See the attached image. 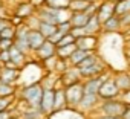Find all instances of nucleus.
<instances>
[{
  "mask_svg": "<svg viewBox=\"0 0 130 119\" xmlns=\"http://www.w3.org/2000/svg\"><path fill=\"white\" fill-rule=\"evenodd\" d=\"M15 32H17V26H14V25H11V23H8L3 29H2V32H0V38H15Z\"/></svg>",
  "mask_w": 130,
  "mask_h": 119,
  "instance_id": "30",
  "label": "nucleus"
},
{
  "mask_svg": "<svg viewBox=\"0 0 130 119\" xmlns=\"http://www.w3.org/2000/svg\"><path fill=\"white\" fill-rule=\"evenodd\" d=\"M8 119H20V116H14V114H11Z\"/></svg>",
  "mask_w": 130,
  "mask_h": 119,
  "instance_id": "44",
  "label": "nucleus"
},
{
  "mask_svg": "<svg viewBox=\"0 0 130 119\" xmlns=\"http://www.w3.org/2000/svg\"><path fill=\"white\" fill-rule=\"evenodd\" d=\"M119 98H121V101H124L127 105H130V89H128V90H125V92H121Z\"/></svg>",
  "mask_w": 130,
  "mask_h": 119,
  "instance_id": "38",
  "label": "nucleus"
},
{
  "mask_svg": "<svg viewBox=\"0 0 130 119\" xmlns=\"http://www.w3.org/2000/svg\"><path fill=\"white\" fill-rule=\"evenodd\" d=\"M113 81L121 92H125L130 89V73L128 72H118L113 76Z\"/></svg>",
  "mask_w": 130,
  "mask_h": 119,
  "instance_id": "19",
  "label": "nucleus"
},
{
  "mask_svg": "<svg viewBox=\"0 0 130 119\" xmlns=\"http://www.w3.org/2000/svg\"><path fill=\"white\" fill-rule=\"evenodd\" d=\"M38 31L44 35V38H49L55 31H57V25H52V23H46V22H40V26H38Z\"/></svg>",
  "mask_w": 130,
  "mask_h": 119,
  "instance_id": "27",
  "label": "nucleus"
},
{
  "mask_svg": "<svg viewBox=\"0 0 130 119\" xmlns=\"http://www.w3.org/2000/svg\"><path fill=\"white\" fill-rule=\"evenodd\" d=\"M12 46H14L12 38H2L0 40V49H11Z\"/></svg>",
  "mask_w": 130,
  "mask_h": 119,
  "instance_id": "36",
  "label": "nucleus"
},
{
  "mask_svg": "<svg viewBox=\"0 0 130 119\" xmlns=\"http://www.w3.org/2000/svg\"><path fill=\"white\" fill-rule=\"evenodd\" d=\"M35 12H37V8L29 2V0H26V2H20V3L15 6V11H14V14L19 15V17L23 18V20H26L28 17L34 15Z\"/></svg>",
  "mask_w": 130,
  "mask_h": 119,
  "instance_id": "13",
  "label": "nucleus"
},
{
  "mask_svg": "<svg viewBox=\"0 0 130 119\" xmlns=\"http://www.w3.org/2000/svg\"><path fill=\"white\" fill-rule=\"evenodd\" d=\"M127 104L121 101V98H113V99H103L100 101L98 107L95 108L100 114H107V116H121L125 110Z\"/></svg>",
  "mask_w": 130,
  "mask_h": 119,
  "instance_id": "2",
  "label": "nucleus"
},
{
  "mask_svg": "<svg viewBox=\"0 0 130 119\" xmlns=\"http://www.w3.org/2000/svg\"><path fill=\"white\" fill-rule=\"evenodd\" d=\"M106 72L98 75V76H92V78H86V81H83V90H84V95H93V93H98V89L100 86L103 84V81L106 80Z\"/></svg>",
  "mask_w": 130,
  "mask_h": 119,
  "instance_id": "7",
  "label": "nucleus"
},
{
  "mask_svg": "<svg viewBox=\"0 0 130 119\" xmlns=\"http://www.w3.org/2000/svg\"><path fill=\"white\" fill-rule=\"evenodd\" d=\"M20 76V69L19 67H6L3 66L0 69V81L2 83H9V84H15L19 81Z\"/></svg>",
  "mask_w": 130,
  "mask_h": 119,
  "instance_id": "12",
  "label": "nucleus"
},
{
  "mask_svg": "<svg viewBox=\"0 0 130 119\" xmlns=\"http://www.w3.org/2000/svg\"><path fill=\"white\" fill-rule=\"evenodd\" d=\"M71 0H44V6L55 8V9H69Z\"/></svg>",
  "mask_w": 130,
  "mask_h": 119,
  "instance_id": "26",
  "label": "nucleus"
},
{
  "mask_svg": "<svg viewBox=\"0 0 130 119\" xmlns=\"http://www.w3.org/2000/svg\"><path fill=\"white\" fill-rule=\"evenodd\" d=\"M47 38H44V35L38 31V29H31L28 34V43H29V49L31 52H35Z\"/></svg>",
  "mask_w": 130,
  "mask_h": 119,
  "instance_id": "14",
  "label": "nucleus"
},
{
  "mask_svg": "<svg viewBox=\"0 0 130 119\" xmlns=\"http://www.w3.org/2000/svg\"><path fill=\"white\" fill-rule=\"evenodd\" d=\"M2 67H3V64H2V63H0V69H2Z\"/></svg>",
  "mask_w": 130,
  "mask_h": 119,
  "instance_id": "45",
  "label": "nucleus"
},
{
  "mask_svg": "<svg viewBox=\"0 0 130 119\" xmlns=\"http://www.w3.org/2000/svg\"><path fill=\"white\" fill-rule=\"evenodd\" d=\"M69 107L68 105V99H66V93H64V87H57L55 89V98H54V111L57 110H63Z\"/></svg>",
  "mask_w": 130,
  "mask_h": 119,
  "instance_id": "18",
  "label": "nucleus"
},
{
  "mask_svg": "<svg viewBox=\"0 0 130 119\" xmlns=\"http://www.w3.org/2000/svg\"><path fill=\"white\" fill-rule=\"evenodd\" d=\"M77 47L87 50V52H95V49L98 47V35H92V34H86L80 38H77L75 41Z\"/></svg>",
  "mask_w": 130,
  "mask_h": 119,
  "instance_id": "9",
  "label": "nucleus"
},
{
  "mask_svg": "<svg viewBox=\"0 0 130 119\" xmlns=\"http://www.w3.org/2000/svg\"><path fill=\"white\" fill-rule=\"evenodd\" d=\"M0 40H2V38H0Z\"/></svg>",
  "mask_w": 130,
  "mask_h": 119,
  "instance_id": "49",
  "label": "nucleus"
},
{
  "mask_svg": "<svg viewBox=\"0 0 130 119\" xmlns=\"http://www.w3.org/2000/svg\"><path fill=\"white\" fill-rule=\"evenodd\" d=\"M119 18H121V26L122 28H128L130 26V12L119 15Z\"/></svg>",
  "mask_w": 130,
  "mask_h": 119,
  "instance_id": "37",
  "label": "nucleus"
},
{
  "mask_svg": "<svg viewBox=\"0 0 130 119\" xmlns=\"http://www.w3.org/2000/svg\"><path fill=\"white\" fill-rule=\"evenodd\" d=\"M54 98H55V89L43 90V96L40 101V110L44 113V116H47L54 111Z\"/></svg>",
  "mask_w": 130,
  "mask_h": 119,
  "instance_id": "8",
  "label": "nucleus"
},
{
  "mask_svg": "<svg viewBox=\"0 0 130 119\" xmlns=\"http://www.w3.org/2000/svg\"><path fill=\"white\" fill-rule=\"evenodd\" d=\"M9 23V18H5V17H0V32H2V29Z\"/></svg>",
  "mask_w": 130,
  "mask_h": 119,
  "instance_id": "41",
  "label": "nucleus"
},
{
  "mask_svg": "<svg viewBox=\"0 0 130 119\" xmlns=\"http://www.w3.org/2000/svg\"><path fill=\"white\" fill-rule=\"evenodd\" d=\"M9 53H11V61L14 63V64H17L19 67H22L28 59H26V53L23 52V50H20L15 44L9 49Z\"/></svg>",
  "mask_w": 130,
  "mask_h": 119,
  "instance_id": "21",
  "label": "nucleus"
},
{
  "mask_svg": "<svg viewBox=\"0 0 130 119\" xmlns=\"http://www.w3.org/2000/svg\"><path fill=\"white\" fill-rule=\"evenodd\" d=\"M122 119H130V105L125 107V110L122 113Z\"/></svg>",
  "mask_w": 130,
  "mask_h": 119,
  "instance_id": "43",
  "label": "nucleus"
},
{
  "mask_svg": "<svg viewBox=\"0 0 130 119\" xmlns=\"http://www.w3.org/2000/svg\"><path fill=\"white\" fill-rule=\"evenodd\" d=\"M29 2L38 9V8H41V6H44V0H29Z\"/></svg>",
  "mask_w": 130,
  "mask_h": 119,
  "instance_id": "40",
  "label": "nucleus"
},
{
  "mask_svg": "<svg viewBox=\"0 0 130 119\" xmlns=\"http://www.w3.org/2000/svg\"><path fill=\"white\" fill-rule=\"evenodd\" d=\"M78 72H80L81 78L86 80V78H92V76H98V75L104 73V72H106V66L101 63V59H98L95 64H92V66H89V67L78 69Z\"/></svg>",
  "mask_w": 130,
  "mask_h": 119,
  "instance_id": "11",
  "label": "nucleus"
},
{
  "mask_svg": "<svg viewBox=\"0 0 130 119\" xmlns=\"http://www.w3.org/2000/svg\"><path fill=\"white\" fill-rule=\"evenodd\" d=\"M121 18L118 14H113L109 18L103 20V32H118L121 31Z\"/></svg>",
  "mask_w": 130,
  "mask_h": 119,
  "instance_id": "16",
  "label": "nucleus"
},
{
  "mask_svg": "<svg viewBox=\"0 0 130 119\" xmlns=\"http://www.w3.org/2000/svg\"><path fill=\"white\" fill-rule=\"evenodd\" d=\"M0 2H2V0H0Z\"/></svg>",
  "mask_w": 130,
  "mask_h": 119,
  "instance_id": "48",
  "label": "nucleus"
},
{
  "mask_svg": "<svg viewBox=\"0 0 130 119\" xmlns=\"http://www.w3.org/2000/svg\"><path fill=\"white\" fill-rule=\"evenodd\" d=\"M12 101H14V96H0V111L9 110L12 107Z\"/></svg>",
  "mask_w": 130,
  "mask_h": 119,
  "instance_id": "31",
  "label": "nucleus"
},
{
  "mask_svg": "<svg viewBox=\"0 0 130 119\" xmlns=\"http://www.w3.org/2000/svg\"><path fill=\"white\" fill-rule=\"evenodd\" d=\"M98 59H100V58H98V55H96L95 52H90L86 58H83V59H81V61H80L75 67H77V69H84V67H89V66L95 64V63L98 61Z\"/></svg>",
  "mask_w": 130,
  "mask_h": 119,
  "instance_id": "24",
  "label": "nucleus"
},
{
  "mask_svg": "<svg viewBox=\"0 0 130 119\" xmlns=\"http://www.w3.org/2000/svg\"><path fill=\"white\" fill-rule=\"evenodd\" d=\"M0 96H15V84L0 81Z\"/></svg>",
  "mask_w": 130,
  "mask_h": 119,
  "instance_id": "29",
  "label": "nucleus"
},
{
  "mask_svg": "<svg viewBox=\"0 0 130 119\" xmlns=\"http://www.w3.org/2000/svg\"><path fill=\"white\" fill-rule=\"evenodd\" d=\"M90 2L87 0H71L69 2V9L72 12H77V11H86L89 8Z\"/></svg>",
  "mask_w": 130,
  "mask_h": 119,
  "instance_id": "25",
  "label": "nucleus"
},
{
  "mask_svg": "<svg viewBox=\"0 0 130 119\" xmlns=\"http://www.w3.org/2000/svg\"><path fill=\"white\" fill-rule=\"evenodd\" d=\"M64 93H66L68 105L77 108L80 99H81L83 95H84V90H83V81H80V83H77V84H72V86H68V87H64Z\"/></svg>",
  "mask_w": 130,
  "mask_h": 119,
  "instance_id": "4",
  "label": "nucleus"
},
{
  "mask_svg": "<svg viewBox=\"0 0 130 119\" xmlns=\"http://www.w3.org/2000/svg\"><path fill=\"white\" fill-rule=\"evenodd\" d=\"M43 90H44V87H43L41 81H37V83L23 86L22 87V92H20V98L29 107H40V101H41V96H43Z\"/></svg>",
  "mask_w": 130,
  "mask_h": 119,
  "instance_id": "1",
  "label": "nucleus"
},
{
  "mask_svg": "<svg viewBox=\"0 0 130 119\" xmlns=\"http://www.w3.org/2000/svg\"><path fill=\"white\" fill-rule=\"evenodd\" d=\"M115 5H116V2H113V0H103V2L100 3L96 14H98V17H100L101 22L115 14Z\"/></svg>",
  "mask_w": 130,
  "mask_h": 119,
  "instance_id": "15",
  "label": "nucleus"
},
{
  "mask_svg": "<svg viewBox=\"0 0 130 119\" xmlns=\"http://www.w3.org/2000/svg\"><path fill=\"white\" fill-rule=\"evenodd\" d=\"M11 116V111L9 110H3V111H0V119H8Z\"/></svg>",
  "mask_w": 130,
  "mask_h": 119,
  "instance_id": "42",
  "label": "nucleus"
},
{
  "mask_svg": "<svg viewBox=\"0 0 130 119\" xmlns=\"http://www.w3.org/2000/svg\"><path fill=\"white\" fill-rule=\"evenodd\" d=\"M130 12V0H116V5H115V14L122 15Z\"/></svg>",
  "mask_w": 130,
  "mask_h": 119,
  "instance_id": "28",
  "label": "nucleus"
},
{
  "mask_svg": "<svg viewBox=\"0 0 130 119\" xmlns=\"http://www.w3.org/2000/svg\"><path fill=\"white\" fill-rule=\"evenodd\" d=\"M80 81H83V78H81L78 69L74 67V66H71L68 70H64L63 73H60V84H61V87H68V86L77 84Z\"/></svg>",
  "mask_w": 130,
  "mask_h": 119,
  "instance_id": "5",
  "label": "nucleus"
},
{
  "mask_svg": "<svg viewBox=\"0 0 130 119\" xmlns=\"http://www.w3.org/2000/svg\"><path fill=\"white\" fill-rule=\"evenodd\" d=\"M34 53H35V56H37L38 61H43V59H46V58H49V56H52V55L57 53V46H55L52 41L46 40Z\"/></svg>",
  "mask_w": 130,
  "mask_h": 119,
  "instance_id": "10",
  "label": "nucleus"
},
{
  "mask_svg": "<svg viewBox=\"0 0 130 119\" xmlns=\"http://www.w3.org/2000/svg\"><path fill=\"white\" fill-rule=\"evenodd\" d=\"M77 41V38L71 34V32H68V34H64L63 37H61V40L57 43V47H60V46H66V44H72V43H75Z\"/></svg>",
  "mask_w": 130,
  "mask_h": 119,
  "instance_id": "32",
  "label": "nucleus"
},
{
  "mask_svg": "<svg viewBox=\"0 0 130 119\" xmlns=\"http://www.w3.org/2000/svg\"><path fill=\"white\" fill-rule=\"evenodd\" d=\"M121 90L118 89V86L115 84L113 78H106L103 81V84L98 89V96L100 99H113V98H119Z\"/></svg>",
  "mask_w": 130,
  "mask_h": 119,
  "instance_id": "3",
  "label": "nucleus"
},
{
  "mask_svg": "<svg viewBox=\"0 0 130 119\" xmlns=\"http://www.w3.org/2000/svg\"><path fill=\"white\" fill-rule=\"evenodd\" d=\"M89 14H86L84 11H77V12H72L71 11V25L72 26H86L87 22H89Z\"/></svg>",
  "mask_w": 130,
  "mask_h": 119,
  "instance_id": "20",
  "label": "nucleus"
},
{
  "mask_svg": "<svg viewBox=\"0 0 130 119\" xmlns=\"http://www.w3.org/2000/svg\"><path fill=\"white\" fill-rule=\"evenodd\" d=\"M8 2H11V0H8Z\"/></svg>",
  "mask_w": 130,
  "mask_h": 119,
  "instance_id": "47",
  "label": "nucleus"
},
{
  "mask_svg": "<svg viewBox=\"0 0 130 119\" xmlns=\"http://www.w3.org/2000/svg\"><path fill=\"white\" fill-rule=\"evenodd\" d=\"M20 119H26V117H20Z\"/></svg>",
  "mask_w": 130,
  "mask_h": 119,
  "instance_id": "46",
  "label": "nucleus"
},
{
  "mask_svg": "<svg viewBox=\"0 0 130 119\" xmlns=\"http://www.w3.org/2000/svg\"><path fill=\"white\" fill-rule=\"evenodd\" d=\"M100 101H101V99H100L98 93H93V95H83V98L80 99L77 108H78L80 111H83V113H87V111L95 110V108L98 107Z\"/></svg>",
  "mask_w": 130,
  "mask_h": 119,
  "instance_id": "6",
  "label": "nucleus"
},
{
  "mask_svg": "<svg viewBox=\"0 0 130 119\" xmlns=\"http://www.w3.org/2000/svg\"><path fill=\"white\" fill-rule=\"evenodd\" d=\"M11 59V53H9V49H0V63L5 64Z\"/></svg>",
  "mask_w": 130,
  "mask_h": 119,
  "instance_id": "33",
  "label": "nucleus"
},
{
  "mask_svg": "<svg viewBox=\"0 0 130 119\" xmlns=\"http://www.w3.org/2000/svg\"><path fill=\"white\" fill-rule=\"evenodd\" d=\"M90 52H87V50H83V49H80V47H77L74 52H72V55L69 56V63H71V66H77L83 58H86L87 55H89Z\"/></svg>",
  "mask_w": 130,
  "mask_h": 119,
  "instance_id": "23",
  "label": "nucleus"
},
{
  "mask_svg": "<svg viewBox=\"0 0 130 119\" xmlns=\"http://www.w3.org/2000/svg\"><path fill=\"white\" fill-rule=\"evenodd\" d=\"M63 35H64V34H63V32H61V31H60V29L57 28V31H55V32H54V34H52V35H51V37H49L47 40H49V41H52V43H54V44L57 46V43H58V41L61 40V37H63Z\"/></svg>",
  "mask_w": 130,
  "mask_h": 119,
  "instance_id": "35",
  "label": "nucleus"
},
{
  "mask_svg": "<svg viewBox=\"0 0 130 119\" xmlns=\"http://www.w3.org/2000/svg\"><path fill=\"white\" fill-rule=\"evenodd\" d=\"M57 28L63 32V34H68V32H71V29H72V25H71V20L69 22H63V23H58L57 25Z\"/></svg>",
  "mask_w": 130,
  "mask_h": 119,
  "instance_id": "34",
  "label": "nucleus"
},
{
  "mask_svg": "<svg viewBox=\"0 0 130 119\" xmlns=\"http://www.w3.org/2000/svg\"><path fill=\"white\" fill-rule=\"evenodd\" d=\"M77 49V44L72 43V44H66V46H60L57 47V56L58 58H63V59H69V56L72 55V52Z\"/></svg>",
  "mask_w": 130,
  "mask_h": 119,
  "instance_id": "22",
  "label": "nucleus"
},
{
  "mask_svg": "<svg viewBox=\"0 0 130 119\" xmlns=\"http://www.w3.org/2000/svg\"><path fill=\"white\" fill-rule=\"evenodd\" d=\"M93 119H122L121 116H107V114H98Z\"/></svg>",
  "mask_w": 130,
  "mask_h": 119,
  "instance_id": "39",
  "label": "nucleus"
},
{
  "mask_svg": "<svg viewBox=\"0 0 130 119\" xmlns=\"http://www.w3.org/2000/svg\"><path fill=\"white\" fill-rule=\"evenodd\" d=\"M84 29H86V34H92V35H98L100 32H103V22L100 20L98 14H93L89 17V22L84 26Z\"/></svg>",
  "mask_w": 130,
  "mask_h": 119,
  "instance_id": "17",
  "label": "nucleus"
}]
</instances>
